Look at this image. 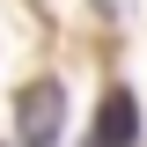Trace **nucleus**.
<instances>
[{
    "label": "nucleus",
    "mask_w": 147,
    "mask_h": 147,
    "mask_svg": "<svg viewBox=\"0 0 147 147\" xmlns=\"http://www.w3.org/2000/svg\"><path fill=\"white\" fill-rule=\"evenodd\" d=\"M103 7H125V0H103Z\"/></svg>",
    "instance_id": "7ed1b4c3"
},
{
    "label": "nucleus",
    "mask_w": 147,
    "mask_h": 147,
    "mask_svg": "<svg viewBox=\"0 0 147 147\" xmlns=\"http://www.w3.org/2000/svg\"><path fill=\"white\" fill-rule=\"evenodd\" d=\"M132 132H140V103H132L125 88L103 96V118H96V140L88 147H132Z\"/></svg>",
    "instance_id": "f03ea898"
},
{
    "label": "nucleus",
    "mask_w": 147,
    "mask_h": 147,
    "mask_svg": "<svg viewBox=\"0 0 147 147\" xmlns=\"http://www.w3.org/2000/svg\"><path fill=\"white\" fill-rule=\"evenodd\" d=\"M15 132L22 147H59V132H66V88L59 81H30L15 103Z\"/></svg>",
    "instance_id": "f257e3e1"
}]
</instances>
